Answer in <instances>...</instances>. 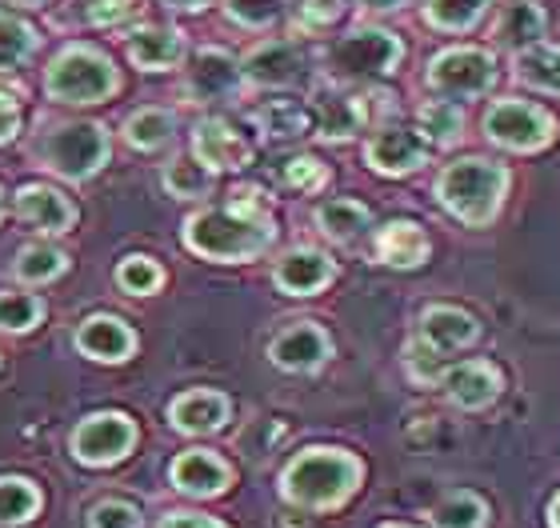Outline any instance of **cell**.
I'll return each mask as SVG.
<instances>
[{"mask_svg":"<svg viewBox=\"0 0 560 528\" xmlns=\"http://www.w3.org/2000/svg\"><path fill=\"white\" fill-rule=\"evenodd\" d=\"M260 192H241L224 209H205L185 221V248H192L205 260L221 265H241V260L260 257L272 245V221L265 216Z\"/></svg>","mask_w":560,"mask_h":528,"instance_id":"1","label":"cell"},{"mask_svg":"<svg viewBox=\"0 0 560 528\" xmlns=\"http://www.w3.org/2000/svg\"><path fill=\"white\" fill-rule=\"evenodd\" d=\"M361 484V460L345 448H304L280 477L284 501L301 508H337Z\"/></svg>","mask_w":560,"mask_h":528,"instance_id":"2","label":"cell"},{"mask_svg":"<svg viewBox=\"0 0 560 528\" xmlns=\"http://www.w3.org/2000/svg\"><path fill=\"white\" fill-rule=\"evenodd\" d=\"M504 188H509V168L480 161V156H465V161H453L441 173L436 200L453 212L456 221H465L468 228H480L501 212Z\"/></svg>","mask_w":560,"mask_h":528,"instance_id":"3","label":"cell"},{"mask_svg":"<svg viewBox=\"0 0 560 528\" xmlns=\"http://www.w3.org/2000/svg\"><path fill=\"white\" fill-rule=\"evenodd\" d=\"M45 93L57 105H105L120 93V72L101 48L69 45L48 60Z\"/></svg>","mask_w":560,"mask_h":528,"instance_id":"4","label":"cell"},{"mask_svg":"<svg viewBox=\"0 0 560 528\" xmlns=\"http://www.w3.org/2000/svg\"><path fill=\"white\" fill-rule=\"evenodd\" d=\"M108 129L105 125H93V120H65V125H52V129L40 132L36 141V161L57 173L60 180H72V185H84L93 180L101 168L108 165Z\"/></svg>","mask_w":560,"mask_h":528,"instance_id":"5","label":"cell"},{"mask_svg":"<svg viewBox=\"0 0 560 528\" xmlns=\"http://www.w3.org/2000/svg\"><path fill=\"white\" fill-rule=\"evenodd\" d=\"M400 60H405V45H400L397 33L376 28V24H361V28L332 40L325 69L337 84H373L393 77Z\"/></svg>","mask_w":560,"mask_h":528,"instance_id":"6","label":"cell"},{"mask_svg":"<svg viewBox=\"0 0 560 528\" xmlns=\"http://www.w3.org/2000/svg\"><path fill=\"white\" fill-rule=\"evenodd\" d=\"M424 81L444 101H472V96H485L497 84V60H492L489 48H444V52L432 57Z\"/></svg>","mask_w":560,"mask_h":528,"instance_id":"7","label":"cell"},{"mask_svg":"<svg viewBox=\"0 0 560 528\" xmlns=\"http://www.w3.org/2000/svg\"><path fill=\"white\" fill-rule=\"evenodd\" d=\"M485 137L509 153H537L557 137V120L528 101L504 96V101H492L485 113Z\"/></svg>","mask_w":560,"mask_h":528,"instance_id":"8","label":"cell"},{"mask_svg":"<svg viewBox=\"0 0 560 528\" xmlns=\"http://www.w3.org/2000/svg\"><path fill=\"white\" fill-rule=\"evenodd\" d=\"M245 89L241 60L224 48H200L185 57V96L192 105H224Z\"/></svg>","mask_w":560,"mask_h":528,"instance_id":"9","label":"cell"},{"mask_svg":"<svg viewBox=\"0 0 560 528\" xmlns=\"http://www.w3.org/2000/svg\"><path fill=\"white\" fill-rule=\"evenodd\" d=\"M132 445H137V424L125 412H93L72 433V453L81 465H117L120 457H129Z\"/></svg>","mask_w":560,"mask_h":528,"instance_id":"10","label":"cell"},{"mask_svg":"<svg viewBox=\"0 0 560 528\" xmlns=\"http://www.w3.org/2000/svg\"><path fill=\"white\" fill-rule=\"evenodd\" d=\"M241 72H245V84H257V89H292L308 77V57L296 40H260L245 52Z\"/></svg>","mask_w":560,"mask_h":528,"instance_id":"11","label":"cell"},{"mask_svg":"<svg viewBox=\"0 0 560 528\" xmlns=\"http://www.w3.org/2000/svg\"><path fill=\"white\" fill-rule=\"evenodd\" d=\"M364 161L381 176L417 173V168L429 161V141H424L420 132L405 129V125H385V129H376L373 137H369Z\"/></svg>","mask_w":560,"mask_h":528,"instance_id":"12","label":"cell"},{"mask_svg":"<svg viewBox=\"0 0 560 528\" xmlns=\"http://www.w3.org/2000/svg\"><path fill=\"white\" fill-rule=\"evenodd\" d=\"M125 57L140 72H173L185 64L188 45L173 24H137L132 33H125Z\"/></svg>","mask_w":560,"mask_h":528,"instance_id":"13","label":"cell"},{"mask_svg":"<svg viewBox=\"0 0 560 528\" xmlns=\"http://www.w3.org/2000/svg\"><path fill=\"white\" fill-rule=\"evenodd\" d=\"M192 156L209 173H236L253 161V144H248L245 132H236L229 120L209 117L200 120L197 132H192Z\"/></svg>","mask_w":560,"mask_h":528,"instance_id":"14","label":"cell"},{"mask_svg":"<svg viewBox=\"0 0 560 528\" xmlns=\"http://www.w3.org/2000/svg\"><path fill=\"white\" fill-rule=\"evenodd\" d=\"M328 352H332L328 332L320 329V325H313V320H301V325H292V329L280 332L277 341H272L269 356L284 373H308V368L328 361Z\"/></svg>","mask_w":560,"mask_h":528,"instance_id":"15","label":"cell"},{"mask_svg":"<svg viewBox=\"0 0 560 528\" xmlns=\"http://www.w3.org/2000/svg\"><path fill=\"white\" fill-rule=\"evenodd\" d=\"M16 216H21L28 228L45 236H60L69 233L72 224H77V209H72L69 197H60L57 188L48 185H24L16 192Z\"/></svg>","mask_w":560,"mask_h":528,"instance_id":"16","label":"cell"},{"mask_svg":"<svg viewBox=\"0 0 560 528\" xmlns=\"http://www.w3.org/2000/svg\"><path fill=\"white\" fill-rule=\"evenodd\" d=\"M332 277H337L332 260L325 253H316V248H292V253H284L277 260V269H272L277 289L289 296H316Z\"/></svg>","mask_w":560,"mask_h":528,"instance_id":"17","label":"cell"},{"mask_svg":"<svg viewBox=\"0 0 560 528\" xmlns=\"http://www.w3.org/2000/svg\"><path fill=\"white\" fill-rule=\"evenodd\" d=\"M77 349H81V356H89V361L120 364L137 352V332L117 317H89V320H81V329H77Z\"/></svg>","mask_w":560,"mask_h":528,"instance_id":"18","label":"cell"},{"mask_svg":"<svg viewBox=\"0 0 560 528\" xmlns=\"http://www.w3.org/2000/svg\"><path fill=\"white\" fill-rule=\"evenodd\" d=\"M545 28H549V16L537 0H509L492 24V40L509 52H525V48L545 40Z\"/></svg>","mask_w":560,"mask_h":528,"instance_id":"19","label":"cell"},{"mask_svg":"<svg viewBox=\"0 0 560 528\" xmlns=\"http://www.w3.org/2000/svg\"><path fill=\"white\" fill-rule=\"evenodd\" d=\"M168 477L188 496H217L229 489V465L221 457H212L209 448H188V453H180L173 460Z\"/></svg>","mask_w":560,"mask_h":528,"instance_id":"20","label":"cell"},{"mask_svg":"<svg viewBox=\"0 0 560 528\" xmlns=\"http://www.w3.org/2000/svg\"><path fill=\"white\" fill-rule=\"evenodd\" d=\"M364 120H369L364 101L349 89H332L313 105V125L325 141H352L364 129Z\"/></svg>","mask_w":560,"mask_h":528,"instance_id":"21","label":"cell"},{"mask_svg":"<svg viewBox=\"0 0 560 528\" xmlns=\"http://www.w3.org/2000/svg\"><path fill=\"white\" fill-rule=\"evenodd\" d=\"M441 385H444V392H448V400L460 404V409H485V404H492L497 392H501V376L485 361H465V364H456V368H444Z\"/></svg>","mask_w":560,"mask_h":528,"instance_id":"22","label":"cell"},{"mask_svg":"<svg viewBox=\"0 0 560 528\" xmlns=\"http://www.w3.org/2000/svg\"><path fill=\"white\" fill-rule=\"evenodd\" d=\"M477 341V320L460 313L453 305H432L424 317H420V344L432 349L436 356L444 352H456V349H468V344Z\"/></svg>","mask_w":560,"mask_h":528,"instance_id":"23","label":"cell"},{"mask_svg":"<svg viewBox=\"0 0 560 528\" xmlns=\"http://www.w3.org/2000/svg\"><path fill=\"white\" fill-rule=\"evenodd\" d=\"M168 421L180 433H217L229 421V400L221 392H212V388H192V392H180L168 404Z\"/></svg>","mask_w":560,"mask_h":528,"instance_id":"24","label":"cell"},{"mask_svg":"<svg viewBox=\"0 0 560 528\" xmlns=\"http://www.w3.org/2000/svg\"><path fill=\"white\" fill-rule=\"evenodd\" d=\"M376 257L385 260L388 269H417L429 260V236L412 221H393L376 236Z\"/></svg>","mask_w":560,"mask_h":528,"instance_id":"25","label":"cell"},{"mask_svg":"<svg viewBox=\"0 0 560 528\" xmlns=\"http://www.w3.org/2000/svg\"><path fill=\"white\" fill-rule=\"evenodd\" d=\"M513 77L537 93L560 96V45H533L525 52H513Z\"/></svg>","mask_w":560,"mask_h":528,"instance_id":"26","label":"cell"},{"mask_svg":"<svg viewBox=\"0 0 560 528\" xmlns=\"http://www.w3.org/2000/svg\"><path fill=\"white\" fill-rule=\"evenodd\" d=\"M369 224H373V216H369V209H364L361 200L337 197V200H325V204L316 209V228H320L328 240H340V245L357 240Z\"/></svg>","mask_w":560,"mask_h":528,"instance_id":"27","label":"cell"},{"mask_svg":"<svg viewBox=\"0 0 560 528\" xmlns=\"http://www.w3.org/2000/svg\"><path fill=\"white\" fill-rule=\"evenodd\" d=\"M36 48H40V33L33 24L0 9V72H16L21 64H28Z\"/></svg>","mask_w":560,"mask_h":528,"instance_id":"28","label":"cell"},{"mask_svg":"<svg viewBox=\"0 0 560 528\" xmlns=\"http://www.w3.org/2000/svg\"><path fill=\"white\" fill-rule=\"evenodd\" d=\"M176 132V117L168 108H137L129 120H125V141L140 153H156L164 144L173 141Z\"/></svg>","mask_w":560,"mask_h":528,"instance_id":"29","label":"cell"},{"mask_svg":"<svg viewBox=\"0 0 560 528\" xmlns=\"http://www.w3.org/2000/svg\"><path fill=\"white\" fill-rule=\"evenodd\" d=\"M260 132H269L272 141H292L313 129V113L301 101H265L257 113Z\"/></svg>","mask_w":560,"mask_h":528,"instance_id":"30","label":"cell"},{"mask_svg":"<svg viewBox=\"0 0 560 528\" xmlns=\"http://www.w3.org/2000/svg\"><path fill=\"white\" fill-rule=\"evenodd\" d=\"M492 0H424V21L436 33H468L489 12Z\"/></svg>","mask_w":560,"mask_h":528,"instance_id":"31","label":"cell"},{"mask_svg":"<svg viewBox=\"0 0 560 528\" xmlns=\"http://www.w3.org/2000/svg\"><path fill=\"white\" fill-rule=\"evenodd\" d=\"M16 277H21L24 284H48L57 281V277H65L69 272V257L60 253L57 245H24L21 253H16Z\"/></svg>","mask_w":560,"mask_h":528,"instance_id":"32","label":"cell"},{"mask_svg":"<svg viewBox=\"0 0 560 528\" xmlns=\"http://www.w3.org/2000/svg\"><path fill=\"white\" fill-rule=\"evenodd\" d=\"M212 176L217 173H209L197 156H176L173 165L164 168V192L176 200H200V197H209Z\"/></svg>","mask_w":560,"mask_h":528,"instance_id":"33","label":"cell"},{"mask_svg":"<svg viewBox=\"0 0 560 528\" xmlns=\"http://www.w3.org/2000/svg\"><path fill=\"white\" fill-rule=\"evenodd\" d=\"M465 132V113L456 108V101H429L420 105V137L432 144H456Z\"/></svg>","mask_w":560,"mask_h":528,"instance_id":"34","label":"cell"},{"mask_svg":"<svg viewBox=\"0 0 560 528\" xmlns=\"http://www.w3.org/2000/svg\"><path fill=\"white\" fill-rule=\"evenodd\" d=\"M40 508V489L24 477H0V525L33 520Z\"/></svg>","mask_w":560,"mask_h":528,"instance_id":"35","label":"cell"},{"mask_svg":"<svg viewBox=\"0 0 560 528\" xmlns=\"http://www.w3.org/2000/svg\"><path fill=\"white\" fill-rule=\"evenodd\" d=\"M45 317L36 293H0V332H33Z\"/></svg>","mask_w":560,"mask_h":528,"instance_id":"36","label":"cell"},{"mask_svg":"<svg viewBox=\"0 0 560 528\" xmlns=\"http://www.w3.org/2000/svg\"><path fill=\"white\" fill-rule=\"evenodd\" d=\"M485 517H489V508L472 493H453L448 501H441V505L432 508L436 528H480Z\"/></svg>","mask_w":560,"mask_h":528,"instance_id":"37","label":"cell"},{"mask_svg":"<svg viewBox=\"0 0 560 528\" xmlns=\"http://www.w3.org/2000/svg\"><path fill=\"white\" fill-rule=\"evenodd\" d=\"M117 284L129 296H152L164 284V269L152 257H125L117 265Z\"/></svg>","mask_w":560,"mask_h":528,"instance_id":"38","label":"cell"},{"mask_svg":"<svg viewBox=\"0 0 560 528\" xmlns=\"http://www.w3.org/2000/svg\"><path fill=\"white\" fill-rule=\"evenodd\" d=\"M229 21L248 28V33H265L284 16V0H224Z\"/></svg>","mask_w":560,"mask_h":528,"instance_id":"39","label":"cell"},{"mask_svg":"<svg viewBox=\"0 0 560 528\" xmlns=\"http://www.w3.org/2000/svg\"><path fill=\"white\" fill-rule=\"evenodd\" d=\"M280 176H284V185L296 188V192H316V188L325 185L328 173L316 156H292V161H284Z\"/></svg>","mask_w":560,"mask_h":528,"instance_id":"40","label":"cell"},{"mask_svg":"<svg viewBox=\"0 0 560 528\" xmlns=\"http://www.w3.org/2000/svg\"><path fill=\"white\" fill-rule=\"evenodd\" d=\"M77 4H81V21L96 24V28L120 24L132 12V0H77Z\"/></svg>","mask_w":560,"mask_h":528,"instance_id":"41","label":"cell"},{"mask_svg":"<svg viewBox=\"0 0 560 528\" xmlns=\"http://www.w3.org/2000/svg\"><path fill=\"white\" fill-rule=\"evenodd\" d=\"M93 528H137L140 525V513L125 501H101L93 508V517H89Z\"/></svg>","mask_w":560,"mask_h":528,"instance_id":"42","label":"cell"},{"mask_svg":"<svg viewBox=\"0 0 560 528\" xmlns=\"http://www.w3.org/2000/svg\"><path fill=\"white\" fill-rule=\"evenodd\" d=\"M345 12V0H296L301 28H328Z\"/></svg>","mask_w":560,"mask_h":528,"instance_id":"43","label":"cell"},{"mask_svg":"<svg viewBox=\"0 0 560 528\" xmlns=\"http://www.w3.org/2000/svg\"><path fill=\"white\" fill-rule=\"evenodd\" d=\"M21 120H24L21 101H16L12 93H0V144L16 141V132H21Z\"/></svg>","mask_w":560,"mask_h":528,"instance_id":"44","label":"cell"},{"mask_svg":"<svg viewBox=\"0 0 560 528\" xmlns=\"http://www.w3.org/2000/svg\"><path fill=\"white\" fill-rule=\"evenodd\" d=\"M156 528H224V525L212 517H200V513H173V517H164Z\"/></svg>","mask_w":560,"mask_h":528,"instance_id":"45","label":"cell"},{"mask_svg":"<svg viewBox=\"0 0 560 528\" xmlns=\"http://www.w3.org/2000/svg\"><path fill=\"white\" fill-rule=\"evenodd\" d=\"M164 9H173V12H205L212 4V0H161Z\"/></svg>","mask_w":560,"mask_h":528,"instance_id":"46","label":"cell"},{"mask_svg":"<svg viewBox=\"0 0 560 528\" xmlns=\"http://www.w3.org/2000/svg\"><path fill=\"white\" fill-rule=\"evenodd\" d=\"M357 4L369 12H397V9H405L409 0H357Z\"/></svg>","mask_w":560,"mask_h":528,"instance_id":"47","label":"cell"},{"mask_svg":"<svg viewBox=\"0 0 560 528\" xmlns=\"http://www.w3.org/2000/svg\"><path fill=\"white\" fill-rule=\"evenodd\" d=\"M549 520H552V528H560V496L552 501V508H549Z\"/></svg>","mask_w":560,"mask_h":528,"instance_id":"48","label":"cell"},{"mask_svg":"<svg viewBox=\"0 0 560 528\" xmlns=\"http://www.w3.org/2000/svg\"><path fill=\"white\" fill-rule=\"evenodd\" d=\"M16 4H28V9H40V4H48V0H16Z\"/></svg>","mask_w":560,"mask_h":528,"instance_id":"49","label":"cell"},{"mask_svg":"<svg viewBox=\"0 0 560 528\" xmlns=\"http://www.w3.org/2000/svg\"><path fill=\"white\" fill-rule=\"evenodd\" d=\"M0 216H4V192H0Z\"/></svg>","mask_w":560,"mask_h":528,"instance_id":"50","label":"cell"},{"mask_svg":"<svg viewBox=\"0 0 560 528\" xmlns=\"http://www.w3.org/2000/svg\"><path fill=\"white\" fill-rule=\"evenodd\" d=\"M388 528H400V525H388Z\"/></svg>","mask_w":560,"mask_h":528,"instance_id":"51","label":"cell"}]
</instances>
